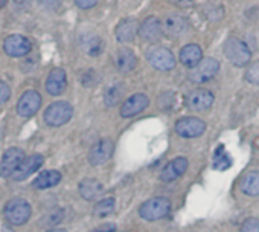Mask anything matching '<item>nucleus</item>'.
<instances>
[{
    "mask_svg": "<svg viewBox=\"0 0 259 232\" xmlns=\"http://www.w3.org/2000/svg\"><path fill=\"white\" fill-rule=\"evenodd\" d=\"M73 116V107L67 101H57L52 102L45 110V123L51 127H60L69 123Z\"/></svg>",
    "mask_w": 259,
    "mask_h": 232,
    "instance_id": "1",
    "label": "nucleus"
},
{
    "mask_svg": "<svg viewBox=\"0 0 259 232\" xmlns=\"http://www.w3.org/2000/svg\"><path fill=\"white\" fill-rule=\"evenodd\" d=\"M4 214L8 223H11L13 226H22L31 218L32 206L25 199H13L7 203Z\"/></svg>",
    "mask_w": 259,
    "mask_h": 232,
    "instance_id": "2",
    "label": "nucleus"
},
{
    "mask_svg": "<svg viewBox=\"0 0 259 232\" xmlns=\"http://www.w3.org/2000/svg\"><path fill=\"white\" fill-rule=\"evenodd\" d=\"M224 55L236 67H244L251 60V52H250L248 46L244 42H241L239 38H235V37L229 38L224 43Z\"/></svg>",
    "mask_w": 259,
    "mask_h": 232,
    "instance_id": "3",
    "label": "nucleus"
},
{
    "mask_svg": "<svg viewBox=\"0 0 259 232\" xmlns=\"http://www.w3.org/2000/svg\"><path fill=\"white\" fill-rule=\"evenodd\" d=\"M171 211V202L166 197H154L144 202L139 208V215L144 220L156 221L165 218Z\"/></svg>",
    "mask_w": 259,
    "mask_h": 232,
    "instance_id": "4",
    "label": "nucleus"
},
{
    "mask_svg": "<svg viewBox=\"0 0 259 232\" xmlns=\"http://www.w3.org/2000/svg\"><path fill=\"white\" fill-rule=\"evenodd\" d=\"M148 63L157 70H171L176 66V58L172 52L162 46H154L147 52Z\"/></svg>",
    "mask_w": 259,
    "mask_h": 232,
    "instance_id": "5",
    "label": "nucleus"
},
{
    "mask_svg": "<svg viewBox=\"0 0 259 232\" xmlns=\"http://www.w3.org/2000/svg\"><path fill=\"white\" fill-rule=\"evenodd\" d=\"M220 70V63L215 58H204L201 60L189 73L192 83H206L212 80Z\"/></svg>",
    "mask_w": 259,
    "mask_h": 232,
    "instance_id": "6",
    "label": "nucleus"
},
{
    "mask_svg": "<svg viewBox=\"0 0 259 232\" xmlns=\"http://www.w3.org/2000/svg\"><path fill=\"white\" fill-rule=\"evenodd\" d=\"M41 107V96L37 90H26L19 102H17V113L22 118H31Z\"/></svg>",
    "mask_w": 259,
    "mask_h": 232,
    "instance_id": "7",
    "label": "nucleus"
},
{
    "mask_svg": "<svg viewBox=\"0 0 259 232\" xmlns=\"http://www.w3.org/2000/svg\"><path fill=\"white\" fill-rule=\"evenodd\" d=\"M31 49H32V43L25 35L14 34L4 42V51L13 58H22L28 55Z\"/></svg>",
    "mask_w": 259,
    "mask_h": 232,
    "instance_id": "8",
    "label": "nucleus"
},
{
    "mask_svg": "<svg viewBox=\"0 0 259 232\" xmlns=\"http://www.w3.org/2000/svg\"><path fill=\"white\" fill-rule=\"evenodd\" d=\"M25 161V153L23 150L13 147L8 148L4 154L2 164H0V176L2 177H13L16 170L20 167V164Z\"/></svg>",
    "mask_w": 259,
    "mask_h": 232,
    "instance_id": "9",
    "label": "nucleus"
},
{
    "mask_svg": "<svg viewBox=\"0 0 259 232\" xmlns=\"http://www.w3.org/2000/svg\"><path fill=\"white\" fill-rule=\"evenodd\" d=\"M176 132L182 138H198L206 132V123L200 118H182L176 123Z\"/></svg>",
    "mask_w": 259,
    "mask_h": 232,
    "instance_id": "10",
    "label": "nucleus"
},
{
    "mask_svg": "<svg viewBox=\"0 0 259 232\" xmlns=\"http://www.w3.org/2000/svg\"><path fill=\"white\" fill-rule=\"evenodd\" d=\"M150 105V98L144 93H138L130 96L120 107V114L123 118H132V116L139 114Z\"/></svg>",
    "mask_w": 259,
    "mask_h": 232,
    "instance_id": "11",
    "label": "nucleus"
},
{
    "mask_svg": "<svg viewBox=\"0 0 259 232\" xmlns=\"http://www.w3.org/2000/svg\"><path fill=\"white\" fill-rule=\"evenodd\" d=\"M213 95L212 92L206 90V89H198V90H192L188 96H186V105L194 110V111H201L209 108L213 104Z\"/></svg>",
    "mask_w": 259,
    "mask_h": 232,
    "instance_id": "12",
    "label": "nucleus"
},
{
    "mask_svg": "<svg viewBox=\"0 0 259 232\" xmlns=\"http://www.w3.org/2000/svg\"><path fill=\"white\" fill-rule=\"evenodd\" d=\"M113 142L110 139H101L99 142H96L90 153H89V162L93 165V167H98V165H102L104 162H107L111 154H113Z\"/></svg>",
    "mask_w": 259,
    "mask_h": 232,
    "instance_id": "13",
    "label": "nucleus"
},
{
    "mask_svg": "<svg viewBox=\"0 0 259 232\" xmlns=\"http://www.w3.org/2000/svg\"><path fill=\"white\" fill-rule=\"evenodd\" d=\"M43 164H45V158L41 154H32L29 158H25V161L20 164V167L13 174V179L17 180V182L19 180H25L26 177L34 174Z\"/></svg>",
    "mask_w": 259,
    "mask_h": 232,
    "instance_id": "14",
    "label": "nucleus"
},
{
    "mask_svg": "<svg viewBox=\"0 0 259 232\" xmlns=\"http://www.w3.org/2000/svg\"><path fill=\"white\" fill-rule=\"evenodd\" d=\"M66 86H67V75H66L64 69H61V67L54 69L46 80L48 93L52 96H58L66 90Z\"/></svg>",
    "mask_w": 259,
    "mask_h": 232,
    "instance_id": "15",
    "label": "nucleus"
},
{
    "mask_svg": "<svg viewBox=\"0 0 259 232\" xmlns=\"http://www.w3.org/2000/svg\"><path fill=\"white\" fill-rule=\"evenodd\" d=\"M186 31H188V22L185 17H182L179 14L168 16L163 22V32L169 38H177V37L183 35Z\"/></svg>",
    "mask_w": 259,
    "mask_h": 232,
    "instance_id": "16",
    "label": "nucleus"
},
{
    "mask_svg": "<svg viewBox=\"0 0 259 232\" xmlns=\"http://www.w3.org/2000/svg\"><path fill=\"white\" fill-rule=\"evenodd\" d=\"M163 34V26L156 17H148L139 28V35L145 42H157Z\"/></svg>",
    "mask_w": 259,
    "mask_h": 232,
    "instance_id": "17",
    "label": "nucleus"
},
{
    "mask_svg": "<svg viewBox=\"0 0 259 232\" xmlns=\"http://www.w3.org/2000/svg\"><path fill=\"white\" fill-rule=\"evenodd\" d=\"M188 170V161L185 158H176L174 161H171L162 171L160 179L163 182H172L177 180L185 171Z\"/></svg>",
    "mask_w": 259,
    "mask_h": 232,
    "instance_id": "18",
    "label": "nucleus"
},
{
    "mask_svg": "<svg viewBox=\"0 0 259 232\" xmlns=\"http://www.w3.org/2000/svg\"><path fill=\"white\" fill-rule=\"evenodd\" d=\"M114 61H116V67L119 72H132L136 64H138V58L135 55V52L128 48H122L116 52V57H114Z\"/></svg>",
    "mask_w": 259,
    "mask_h": 232,
    "instance_id": "19",
    "label": "nucleus"
},
{
    "mask_svg": "<svg viewBox=\"0 0 259 232\" xmlns=\"http://www.w3.org/2000/svg\"><path fill=\"white\" fill-rule=\"evenodd\" d=\"M138 32H139L138 22L135 19H132V17H130V19H123L116 26V38L120 43H126L130 40H133Z\"/></svg>",
    "mask_w": 259,
    "mask_h": 232,
    "instance_id": "20",
    "label": "nucleus"
},
{
    "mask_svg": "<svg viewBox=\"0 0 259 232\" xmlns=\"http://www.w3.org/2000/svg\"><path fill=\"white\" fill-rule=\"evenodd\" d=\"M179 57H180L182 64H185L186 67H195L203 60V52H201V48L197 45H186L180 51Z\"/></svg>",
    "mask_w": 259,
    "mask_h": 232,
    "instance_id": "21",
    "label": "nucleus"
},
{
    "mask_svg": "<svg viewBox=\"0 0 259 232\" xmlns=\"http://www.w3.org/2000/svg\"><path fill=\"white\" fill-rule=\"evenodd\" d=\"M61 182V173L57 170H48L45 173H41L38 177L34 179L32 186L35 189H48V188H54Z\"/></svg>",
    "mask_w": 259,
    "mask_h": 232,
    "instance_id": "22",
    "label": "nucleus"
},
{
    "mask_svg": "<svg viewBox=\"0 0 259 232\" xmlns=\"http://www.w3.org/2000/svg\"><path fill=\"white\" fill-rule=\"evenodd\" d=\"M104 191V186L96 179H85L79 183V194L85 200H96Z\"/></svg>",
    "mask_w": 259,
    "mask_h": 232,
    "instance_id": "23",
    "label": "nucleus"
},
{
    "mask_svg": "<svg viewBox=\"0 0 259 232\" xmlns=\"http://www.w3.org/2000/svg\"><path fill=\"white\" fill-rule=\"evenodd\" d=\"M241 189L247 196H251V197L259 196V171L247 173L241 180Z\"/></svg>",
    "mask_w": 259,
    "mask_h": 232,
    "instance_id": "24",
    "label": "nucleus"
},
{
    "mask_svg": "<svg viewBox=\"0 0 259 232\" xmlns=\"http://www.w3.org/2000/svg\"><path fill=\"white\" fill-rule=\"evenodd\" d=\"M82 49L90 55V57H98L102 52V40L96 35H87L81 40Z\"/></svg>",
    "mask_w": 259,
    "mask_h": 232,
    "instance_id": "25",
    "label": "nucleus"
},
{
    "mask_svg": "<svg viewBox=\"0 0 259 232\" xmlns=\"http://www.w3.org/2000/svg\"><path fill=\"white\" fill-rule=\"evenodd\" d=\"M114 206H116V200L113 197L104 199V200H101V202H98L95 205L93 214L96 217H105V215H108V214H111L114 211Z\"/></svg>",
    "mask_w": 259,
    "mask_h": 232,
    "instance_id": "26",
    "label": "nucleus"
},
{
    "mask_svg": "<svg viewBox=\"0 0 259 232\" xmlns=\"http://www.w3.org/2000/svg\"><path fill=\"white\" fill-rule=\"evenodd\" d=\"M122 93H123V87H122L120 84L111 86V87L105 92V96H104V101H105L107 107H113V105H116V104L120 101Z\"/></svg>",
    "mask_w": 259,
    "mask_h": 232,
    "instance_id": "27",
    "label": "nucleus"
},
{
    "mask_svg": "<svg viewBox=\"0 0 259 232\" xmlns=\"http://www.w3.org/2000/svg\"><path fill=\"white\" fill-rule=\"evenodd\" d=\"M230 164H232V161H230L229 154L224 151V147H220V148L217 150V153H215V158H213V165H215V168H218V170H226V168L230 167Z\"/></svg>",
    "mask_w": 259,
    "mask_h": 232,
    "instance_id": "28",
    "label": "nucleus"
},
{
    "mask_svg": "<svg viewBox=\"0 0 259 232\" xmlns=\"http://www.w3.org/2000/svg\"><path fill=\"white\" fill-rule=\"evenodd\" d=\"M63 217H64V212H63L61 209H57V211L49 212V214L43 218V223H45L46 226H57V224L63 220Z\"/></svg>",
    "mask_w": 259,
    "mask_h": 232,
    "instance_id": "29",
    "label": "nucleus"
},
{
    "mask_svg": "<svg viewBox=\"0 0 259 232\" xmlns=\"http://www.w3.org/2000/svg\"><path fill=\"white\" fill-rule=\"evenodd\" d=\"M245 80L251 84H259V61L253 63L245 70Z\"/></svg>",
    "mask_w": 259,
    "mask_h": 232,
    "instance_id": "30",
    "label": "nucleus"
},
{
    "mask_svg": "<svg viewBox=\"0 0 259 232\" xmlns=\"http://www.w3.org/2000/svg\"><path fill=\"white\" fill-rule=\"evenodd\" d=\"M239 232H259V220L257 218H247L242 226H241V230Z\"/></svg>",
    "mask_w": 259,
    "mask_h": 232,
    "instance_id": "31",
    "label": "nucleus"
},
{
    "mask_svg": "<svg viewBox=\"0 0 259 232\" xmlns=\"http://www.w3.org/2000/svg\"><path fill=\"white\" fill-rule=\"evenodd\" d=\"M10 98H11V89H10V86L5 81L0 80V104H5Z\"/></svg>",
    "mask_w": 259,
    "mask_h": 232,
    "instance_id": "32",
    "label": "nucleus"
},
{
    "mask_svg": "<svg viewBox=\"0 0 259 232\" xmlns=\"http://www.w3.org/2000/svg\"><path fill=\"white\" fill-rule=\"evenodd\" d=\"M41 7H45L46 10H51V11H55L60 8L61 5V0H40Z\"/></svg>",
    "mask_w": 259,
    "mask_h": 232,
    "instance_id": "33",
    "label": "nucleus"
},
{
    "mask_svg": "<svg viewBox=\"0 0 259 232\" xmlns=\"http://www.w3.org/2000/svg\"><path fill=\"white\" fill-rule=\"evenodd\" d=\"M98 4V0H75V5L81 10H90Z\"/></svg>",
    "mask_w": 259,
    "mask_h": 232,
    "instance_id": "34",
    "label": "nucleus"
},
{
    "mask_svg": "<svg viewBox=\"0 0 259 232\" xmlns=\"http://www.w3.org/2000/svg\"><path fill=\"white\" fill-rule=\"evenodd\" d=\"M113 230H114L113 224H102V226H99L98 229H95L92 232H113Z\"/></svg>",
    "mask_w": 259,
    "mask_h": 232,
    "instance_id": "35",
    "label": "nucleus"
},
{
    "mask_svg": "<svg viewBox=\"0 0 259 232\" xmlns=\"http://www.w3.org/2000/svg\"><path fill=\"white\" fill-rule=\"evenodd\" d=\"M8 4V0H0V8H4Z\"/></svg>",
    "mask_w": 259,
    "mask_h": 232,
    "instance_id": "36",
    "label": "nucleus"
},
{
    "mask_svg": "<svg viewBox=\"0 0 259 232\" xmlns=\"http://www.w3.org/2000/svg\"><path fill=\"white\" fill-rule=\"evenodd\" d=\"M49 232H67L66 229H52V230H49Z\"/></svg>",
    "mask_w": 259,
    "mask_h": 232,
    "instance_id": "37",
    "label": "nucleus"
}]
</instances>
